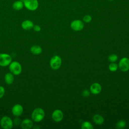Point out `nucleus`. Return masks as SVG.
Wrapping results in <instances>:
<instances>
[{
	"label": "nucleus",
	"instance_id": "nucleus-14",
	"mask_svg": "<svg viewBox=\"0 0 129 129\" xmlns=\"http://www.w3.org/2000/svg\"><path fill=\"white\" fill-rule=\"evenodd\" d=\"M4 80L7 85H11L14 81V75L11 72L7 73L5 75Z\"/></svg>",
	"mask_w": 129,
	"mask_h": 129
},
{
	"label": "nucleus",
	"instance_id": "nucleus-10",
	"mask_svg": "<svg viewBox=\"0 0 129 129\" xmlns=\"http://www.w3.org/2000/svg\"><path fill=\"white\" fill-rule=\"evenodd\" d=\"M63 117L62 112L59 109H56L52 113V118L55 122L60 121Z\"/></svg>",
	"mask_w": 129,
	"mask_h": 129
},
{
	"label": "nucleus",
	"instance_id": "nucleus-23",
	"mask_svg": "<svg viewBox=\"0 0 129 129\" xmlns=\"http://www.w3.org/2000/svg\"><path fill=\"white\" fill-rule=\"evenodd\" d=\"M92 20V18L90 15H85L83 18V21L86 23H89Z\"/></svg>",
	"mask_w": 129,
	"mask_h": 129
},
{
	"label": "nucleus",
	"instance_id": "nucleus-5",
	"mask_svg": "<svg viewBox=\"0 0 129 129\" xmlns=\"http://www.w3.org/2000/svg\"><path fill=\"white\" fill-rule=\"evenodd\" d=\"M12 61V57L11 55L6 53H0V66L5 67L9 66Z\"/></svg>",
	"mask_w": 129,
	"mask_h": 129
},
{
	"label": "nucleus",
	"instance_id": "nucleus-16",
	"mask_svg": "<svg viewBox=\"0 0 129 129\" xmlns=\"http://www.w3.org/2000/svg\"><path fill=\"white\" fill-rule=\"evenodd\" d=\"M42 51V48L37 45H34L30 48V52L35 55H38L41 53Z\"/></svg>",
	"mask_w": 129,
	"mask_h": 129
},
{
	"label": "nucleus",
	"instance_id": "nucleus-4",
	"mask_svg": "<svg viewBox=\"0 0 129 129\" xmlns=\"http://www.w3.org/2000/svg\"><path fill=\"white\" fill-rule=\"evenodd\" d=\"M23 3L24 7L31 11L36 10L39 6L38 0H24Z\"/></svg>",
	"mask_w": 129,
	"mask_h": 129
},
{
	"label": "nucleus",
	"instance_id": "nucleus-1",
	"mask_svg": "<svg viewBox=\"0 0 129 129\" xmlns=\"http://www.w3.org/2000/svg\"><path fill=\"white\" fill-rule=\"evenodd\" d=\"M45 116V112L44 110L40 108L37 107L34 109L31 113V118L33 121L39 122L42 121Z\"/></svg>",
	"mask_w": 129,
	"mask_h": 129
},
{
	"label": "nucleus",
	"instance_id": "nucleus-12",
	"mask_svg": "<svg viewBox=\"0 0 129 129\" xmlns=\"http://www.w3.org/2000/svg\"><path fill=\"white\" fill-rule=\"evenodd\" d=\"M33 22L30 20H25L21 23V27L25 30H30L33 29Z\"/></svg>",
	"mask_w": 129,
	"mask_h": 129
},
{
	"label": "nucleus",
	"instance_id": "nucleus-11",
	"mask_svg": "<svg viewBox=\"0 0 129 129\" xmlns=\"http://www.w3.org/2000/svg\"><path fill=\"white\" fill-rule=\"evenodd\" d=\"M20 125L23 129H30L33 126L32 119L29 118H25L21 121Z\"/></svg>",
	"mask_w": 129,
	"mask_h": 129
},
{
	"label": "nucleus",
	"instance_id": "nucleus-15",
	"mask_svg": "<svg viewBox=\"0 0 129 129\" xmlns=\"http://www.w3.org/2000/svg\"><path fill=\"white\" fill-rule=\"evenodd\" d=\"M24 7V3L22 0L15 1L12 5V8L15 11H20L22 10Z\"/></svg>",
	"mask_w": 129,
	"mask_h": 129
},
{
	"label": "nucleus",
	"instance_id": "nucleus-18",
	"mask_svg": "<svg viewBox=\"0 0 129 129\" xmlns=\"http://www.w3.org/2000/svg\"><path fill=\"white\" fill-rule=\"evenodd\" d=\"M81 128L82 129H93V127L92 124L89 121H84L82 124Z\"/></svg>",
	"mask_w": 129,
	"mask_h": 129
},
{
	"label": "nucleus",
	"instance_id": "nucleus-28",
	"mask_svg": "<svg viewBox=\"0 0 129 129\" xmlns=\"http://www.w3.org/2000/svg\"><path fill=\"white\" fill-rule=\"evenodd\" d=\"M0 119H1V118H0Z\"/></svg>",
	"mask_w": 129,
	"mask_h": 129
},
{
	"label": "nucleus",
	"instance_id": "nucleus-21",
	"mask_svg": "<svg viewBox=\"0 0 129 129\" xmlns=\"http://www.w3.org/2000/svg\"><path fill=\"white\" fill-rule=\"evenodd\" d=\"M117 59L118 56H117V55L115 54H112L108 56V60L109 61L111 62H114L115 61H117Z\"/></svg>",
	"mask_w": 129,
	"mask_h": 129
},
{
	"label": "nucleus",
	"instance_id": "nucleus-26",
	"mask_svg": "<svg viewBox=\"0 0 129 129\" xmlns=\"http://www.w3.org/2000/svg\"><path fill=\"white\" fill-rule=\"evenodd\" d=\"M90 92L88 90H85L82 92V95L85 97H87L90 95Z\"/></svg>",
	"mask_w": 129,
	"mask_h": 129
},
{
	"label": "nucleus",
	"instance_id": "nucleus-22",
	"mask_svg": "<svg viewBox=\"0 0 129 129\" xmlns=\"http://www.w3.org/2000/svg\"><path fill=\"white\" fill-rule=\"evenodd\" d=\"M21 122V120L19 118V117H16V118L13 120L14 125H17V126L19 125H20Z\"/></svg>",
	"mask_w": 129,
	"mask_h": 129
},
{
	"label": "nucleus",
	"instance_id": "nucleus-27",
	"mask_svg": "<svg viewBox=\"0 0 129 129\" xmlns=\"http://www.w3.org/2000/svg\"><path fill=\"white\" fill-rule=\"evenodd\" d=\"M109 1H113V0H109Z\"/></svg>",
	"mask_w": 129,
	"mask_h": 129
},
{
	"label": "nucleus",
	"instance_id": "nucleus-17",
	"mask_svg": "<svg viewBox=\"0 0 129 129\" xmlns=\"http://www.w3.org/2000/svg\"><path fill=\"white\" fill-rule=\"evenodd\" d=\"M94 122L97 124H101L104 122L103 117L99 114H95L93 117Z\"/></svg>",
	"mask_w": 129,
	"mask_h": 129
},
{
	"label": "nucleus",
	"instance_id": "nucleus-24",
	"mask_svg": "<svg viewBox=\"0 0 129 129\" xmlns=\"http://www.w3.org/2000/svg\"><path fill=\"white\" fill-rule=\"evenodd\" d=\"M5 93V89L2 86H0V99L4 97Z\"/></svg>",
	"mask_w": 129,
	"mask_h": 129
},
{
	"label": "nucleus",
	"instance_id": "nucleus-20",
	"mask_svg": "<svg viewBox=\"0 0 129 129\" xmlns=\"http://www.w3.org/2000/svg\"><path fill=\"white\" fill-rule=\"evenodd\" d=\"M117 68H118V65L114 62L111 63L109 66V70L111 72L116 71L117 70Z\"/></svg>",
	"mask_w": 129,
	"mask_h": 129
},
{
	"label": "nucleus",
	"instance_id": "nucleus-7",
	"mask_svg": "<svg viewBox=\"0 0 129 129\" xmlns=\"http://www.w3.org/2000/svg\"><path fill=\"white\" fill-rule=\"evenodd\" d=\"M24 111L23 107L22 105L20 104H15L11 110L12 113L14 116L15 117H19L21 116Z\"/></svg>",
	"mask_w": 129,
	"mask_h": 129
},
{
	"label": "nucleus",
	"instance_id": "nucleus-6",
	"mask_svg": "<svg viewBox=\"0 0 129 129\" xmlns=\"http://www.w3.org/2000/svg\"><path fill=\"white\" fill-rule=\"evenodd\" d=\"M61 64V59L58 55L53 56L50 60V66L53 70H57L60 67Z\"/></svg>",
	"mask_w": 129,
	"mask_h": 129
},
{
	"label": "nucleus",
	"instance_id": "nucleus-2",
	"mask_svg": "<svg viewBox=\"0 0 129 129\" xmlns=\"http://www.w3.org/2000/svg\"><path fill=\"white\" fill-rule=\"evenodd\" d=\"M9 68L10 72L14 75H19L22 71V66L17 61H12L9 65Z\"/></svg>",
	"mask_w": 129,
	"mask_h": 129
},
{
	"label": "nucleus",
	"instance_id": "nucleus-8",
	"mask_svg": "<svg viewBox=\"0 0 129 129\" xmlns=\"http://www.w3.org/2000/svg\"><path fill=\"white\" fill-rule=\"evenodd\" d=\"M118 67L122 72H126L129 70V59L123 57L119 62Z\"/></svg>",
	"mask_w": 129,
	"mask_h": 129
},
{
	"label": "nucleus",
	"instance_id": "nucleus-9",
	"mask_svg": "<svg viewBox=\"0 0 129 129\" xmlns=\"http://www.w3.org/2000/svg\"><path fill=\"white\" fill-rule=\"evenodd\" d=\"M71 27L73 30L75 31H81L84 28V23L81 20H74L71 23Z\"/></svg>",
	"mask_w": 129,
	"mask_h": 129
},
{
	"label": "nucleus",
	"instance_id": "nucleus-25",
	"mask_svg": "<svg viewBox=\"0 0 129 129\" xmlns=\"http://www.w3.org/2000/svg\"><path fill=\"white\" fill-rule=\"evenodd\" d=\"M33 29L35 32H39L41 30V27L38 25H34V26L33 27Z\"/></svg>",
	"mask_w": 129,
	"mask_h": 129
},
{
	"label": "nucleus",
	"instance_id": "nucleus-13",
	"mask_svg": "<svg viewBox=\"0 0 129 129\" xmlns=\"http://www.w3.org/2000/svg\"><path fill=\"white\" fill-rule=\"evenodd\" d=\"M91 92L93 94H98L101 91V86L98 83H94L90 86Z\"/></svg>",
	"mask_w": 129,
	"mask_h": 129
},
{
	"label": "nucleus",
	"instance_id": "nucleus-3",
	"mask_svg": "<svg viewBox=\"0 0 129 129\" xmlns=\"http://www.w3.org/2000/svg\"><path fill=\"white\" fill-rule=\"evenodd\" d=\"M0 125L4 129H11L14 125L13 120L8 116H4L0 119Z\"/></svg>",
	"mask_w": 129,
	"mask_h": 129
},
{
	"label": "nucleus",
	"instance_id": "nucleus-19",
	"mask_svg": "<svg viewBox=\"0 0 129 129\" xmlns=\"http://www.w3.org/2000/svg\"><path fill=\"white\" fill-rule=\"evenodd\" d=\"M126 125V122L123 120H121L118 121L116 124V127L118 129H122L125 127Z\"/></svg>",
	"mask_w": 129,
	"mask_h": 129
}]
</instances>
